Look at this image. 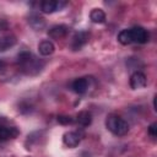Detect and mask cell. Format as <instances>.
<instances>
[{"label": "cell", "instance_id": "10", "mask_svg": "<svg viewBox=\"0 0 157 157\" xmlns=\"http://www.w3.org/2000/svg\"><path fill=\"white\" fill-rule=\"evenodd\" d=\"M69 33V27L65 25H55L48 31V36L53 39H61Z\"/></svg>", "mask_w": 157, "mask_h": 157}, {"label": "cell", "instance_id": "1", "mask_svg": "<svg viewBox=\"0 0 157 157\" xmlns=\"http://www.w3.org/2000/svg\"><path fill=\"white\" fill-rule=\"evenodd\" d=\"M17 64L20 70L29 76L38 75L43 67H44V61L38 59L34 54H32L28 50H22L17 55Z\"/></svg>", "mask_w": 157, "mask_h": 157}, {"label": "cell", "instance_id": "16", "mask_svg": "<svg viewBox=\"0 0 157 157\" xmlns=\"http://www.w3.org/2000/svg\"><path fill=\"white\" fill-rule=\"evenodd\" d=\"M118 42L123 45H128V44H131V39H130V33H129V29H123L119 32L118 34Z\"/></svg>", "mask_w": 157, "mask_h": 157}, {"label": "cell", "instance_id": "3", "mask_svg": "<svg viewBox=\"0 0 157 157\" xmlns=\"http://www.w3.org/2000/svg\"><path fill=\"white\" fill-rule=\"evenodd\" d=\"M94 78L92 76H85V77H78L72 81L71 88L75 93L77 94H85L87 93L93 86H94Z\"/></svg>", "mask_w": 157, "mask_h": 157}, {"label": "cell", "instance_id": "9", "mask_svg": "<svg viewBox=\"0 0 157 157\" xmlns=\"http://www.w3.org/2000/svg\"><path fill=\"white\" fill-rule=\"evenodd\" d=\"M90 39V34L86 31H80L77 33H75V36L72 37L71 40V49L72 50H80Z\"/></svg>", "mask_w": 157, "mask_h": 157}, {"label": "cell", "instance_id": "2", "mask_svg": "<svg viewBox=\"0 0 157 157\" xmlns=\"http://www.w3.org/2000/svg\"><path fill=\"white\" fill-rule=\"evenodd\" d=\"M105 126L107 129L117 135V136H124L129 132V124L125 119L117 114H109L105 119Z\"/></svg>", "mask_w": 157, "mask_h": 157}, {"label": "cell", "instance_id": "8", "mask_svg": "<svg viewBox=\"0 0 157 157\" xmlns=\"http://www.w3.org/2000/svg\"><path fill=\"white\" fill-rule=\"evenodd\" d=\"M147 85V78L146 75L141 71H135L130 76V87L132 90H141Z\"/></svg>", "mask_w": 157, "mask_h": 157}, {"label": "cell", "instance_id": "13", "mask_svg": "<svg viewBox=\"0 0 157 157\" xmlns=\"http://www.w3.org/2000/svg\"><path fill=\"white\" fill-rule=\"evenodd\" d=\"M54 50H55V47H54L53 42H50V40H42L38 44V52L43 56H48V55L53 54Z\"/></svg>", "mask_w": 157, "mask_h": 157}, {"label": "cell", "instance_id": "14", "mask_svg": "<svg viewBox=\"0 0 157 157\" xmlns=\"http://www.w3.org/2000/svg\"><path fill=\"white\" fill-rule=\"evenodd\" d=\"M90 18L93 23H103L105 22V12L102 9H93L90 13Z\"/></svg>", "mask_w": 157, "mask_h": 157}, {"label": "cell", "instance_id": "4", "mask_svg": "<svg viewBox=\"0 0 157 157\" xmlns=\"http://www.w3.org/2000/svg\"><path fill=\"white\" fill-rule=\"evenodd\" d=\"M18 134H20V131L16 126L7 125L6 120L2 119V117H0V140L1 141L12 140V139L17 137Z\"/></svg>", "mask_w": 157, "mask_h": 157}, {"label": "cell", "instance_id": "19", "mask_svg": "<svg viewBox=\"0 0 157 157\" xmlns=\"http://www.w3.org/2000/svg\"><path fill=\"white\" fill-rule=\"evenodd\" d=\"M5 70H6V63L2 59H0V74H2Z\"/></svg>", "mask_w": 157, "mask_h": 157}, {"label": "cell", "instance_id": "12", "mask_svg": "<svg viewBox=\"0 0 157 157\" xmlns=\"http://www.w3.org/2000/svg\"><path fill=\"white\" fill-rule=\"evenodd\" d=\"M28 23H29V26H31L33 29H36V31H40V29H43L44 26H45L44 18H43L42 16L37 15V13L29 15V17H28Z\"/></svg>", "mask_w": 157, "mask_h": 157}, {"label": "cell", "instance_id": "17", "mask_svg": "<svg viewBox=\"0 0 157 157\" xmlns=\"http://www.w3.org/2000/svg\"><path fill=\"white\" fill-rule=\"evenodd\" d=\"M58 121L61 125H70L75 123V118L70 117V115H58Z\"/></svg>", "mask_w": 157, "mask_h": 157}, {"label": "cell", "instance_id": "15", "mask_svg": "<svg viewBox=\"0 0 157 157\" xmlns=\"http://www.w3.org/2000/svg\"><path fill=\"white\" fill-rule=\"evenodd\" d=\"M16 43V38L13 36H5L0 38V50H6L9 48H11L12 45H15Z\"/></svg>", "mask_w": 157, "mask_h": 157}, {"label": "cell", "instance_id": "5", "mask_svg": "<svg viewBox=\"0 0 157 157\" xmlns=\"http://www.w3.org/2000/svg\"><path fill=\"white\" fill-rule=\"evenodd\" d=\"M129 33H130L131 43L144 44L148 40V32L141 26H135L132 28H129Z\"/></svg>", "mask_w": 157, "mask_h": 157}, {"label": "cell", "instance_id": "18", "mask_svg": "<svg viewBox=\"0 0 157 157\" xmlns=\"http://www.w3.org/2000/svg\"><path fill=\"white\" fill-rule=\"evenodd\" d=\"M147 131H148V135L155 139V137L157 136V124H156V123H152V124L148 126Z\"/></svg>", "mask_w": 157, "mask_h": 157}, {"label": "cell", "instance_id": "11", "mask_svg": "<svg viewBox=\"0 0 157 157\" xmlns=\"http://www.w3.org/2000/svg\"><path fill=\"white\" fill-rule=\"evenodd\" d=\"M75 123L78 124L80 126H82V128H86L92 123V114L88 110H81L76 115Z\"/></svg>", "mask_w": 157, "mask_h": 157}, {"label": "cell", "instance_id": "7", "mask_svg": "<svg viewBox=\"0 0 157 157\" xmlns=\"http://www.w3.org/2000/svg\"><path fill=\"white\" fill-rule=\"evenodd\" d=\"M81 140H82V134H80L78 131H67L63 135L64 145L70 148H75L76 146H78Z\"/></svg>", "mask_w": 157, "mask_h": 157}, {"label": "cell", "instance_id": "6", "mask_svg": "<svg viewBox=\"0 0 157 157\" xmlns=\"http://www.w3.org/2000/svg\"><path fill=\"white\" fill-rule=\"evenodd\" d=\"M67 2L65 1H55V0H44L40 2V10L44 13H53L55 11L61 10L64 6H66Z\"/></svg>", "mask_w": 157, "mask_h": 157}]
</instances>
